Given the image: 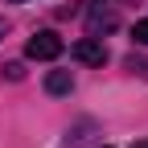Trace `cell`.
I'll list each match as a JSON object with an SVG mask.
<instances>
[{"label":"cell","mask_w":148,"mask_h":148,"mask_svg":"<svg viewBox=\"0 0 148 148\" xmlns=\"http://www.w3.org/2000/svg\"><path fill=\"white\" fill-rule=\"evenodd\" d=\"M62 49H66V45H62V37L53 33V29H41V33H33V37H29V45H25V53H29L33 62H53Z\"/></svg>","instance_id":"obj_1"},{"label":"cell","mask_w":148,"mask_h":148,"mask_svg":"<svg viewBox=\"0 0 148 148\" xmlns=\"http://www.w3.org/2000/svg\"><path fill=\"white\" fill-rule=\"evenodd\" d=\"M74 58H78L82 66H103L107 62V49H103V41H99V37H82V41H74Z\"/></svg>","instance_id":"obj_2"},{"label":"cell","mask_w":148,"mask_h":148,"mask_svg":"<svg viewBox=\"0 0 148 148\" xmlns=\"http://www.w3.org/2000/svg\"><path fill=\"white\" fill-rule=\"evenodd\" d=\"M45 90H49V95H70V90H74L70 70H49L45 74Z\"/></svg>","instance_id":"obj_3"},{"label":"cell","mask_w":148,"mask_h":148,"mask_svg":"<svg viewBox=\"0 0 148 148\" xmlns=\"http://www.w3.org/2000/svg\"><path fill=\"white\" fill-rule=\"evenodd\" d=\"M111 25H115V12H103V8H90V33H99V29H111Z\"/></svg>","instance_id":"obj_4"},{"label":"cell","mask_w":148,"mask_h":148,"mask_svg":"<svg viewBox=\"0 0 148 148\" xmlns=\"http://www.w3.org/2000/svg\"><path fill=\"white\" fill-rule=\"evenodd\" d=\"M132 37H136L140 45H148V16H144V21H136V25H132Z\"/></svg>","instance_id":"obj_5"},{"label":"cell","mask_w":148,"mask_h":148,"mask_svg":"<svg viewBox=\"0 0 148 148\" xmlns=\"http://www.w3.org/2000/svg\"><path fill=\"white\" fill-rule=\"evenodd\" d=\"M4 74L16 82V78H25V66H21V62H8V66H4Z\"/></svg>","instance_id":"obj_6"},{"label":"cell","mask_w":148,"mask_h":148,"mask_svg":"<svg viewBox=\"0 0 148 148\" xmlns=\"http://www.w3.org/2000/svg\"><path fill=\"white\" fill-rule=\"evenodd\" d=\"M132 148H148V140H140V144H132Z\"/></svg>","instance_id":"obj_7"},{"label":"cell","mask_w":148,"mask_h":148,"mask_svg":"<svg viewBox=\"0 0 148 148\" xmlns=\"http://www.w3.org/2000/svg\"><path fill=\"white\" fill-rule=\"evenodd\" d=\"M0 33H4V21H0Z\"/></svg>","instance_id":"obj_8"},{"label":"cell","mask_w":148,"mask_h":148,"mask_svg":"<svg viewBox=\"0 0 148 148\" xmlns=\"http://www.w3.org/2000/svg\"><path fill=\"white\" fill-rule=\"evenodd\" d=\"M12 4H21V0H12Z\"/></svg>","instance_id":"obj_9"}]
</instances>
